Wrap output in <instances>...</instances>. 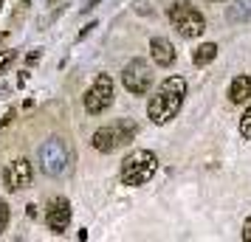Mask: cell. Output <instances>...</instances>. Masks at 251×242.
<instances>
[{
  "label": "cell",
  "mask_w": 251,
  "mask_h": 242,
  "mask_svg": "<svg viewBox=\"0 0 251 242\" xmlns=\"http://www.w3.org/2000/svg\"><path fill=\"white\" fill-rule=\"evenodd\" d=\"M183 99H186V79L183 76H167L161 82L158 93L147 104L150 121L152 124H170L172 118L181 113Z\"/></svg>",
  "instance_id": "1"
},
{
  "label": "cell",
  "mask_w": 251,
  "mask_h": 242,
  "mask_svg": "<svg viewBox=\"0 0 251 242\" xmlns=\"http://www.w3.org/2000/svg\"><path fill=\"white\" fill-rule=\"evenodd\" d=\"M155 172H158V158H155V152L133 150L125 161H122V172H119V177H122V183L125 186H133V189H136V186L147 183Z\"/></svg>",
  "instance_id": "2"
},
{
  "label": "cell",
  "mask_w": 251,
  "mask_h": 242,
  "mask_svg": "<svg viewBox=\"0 0 251 242\" xmlns=\"http://www.w3.org/2000/svg\"><path fill=\"white\" fill-rule=\"evenodd\" d=\"M170 23H172V28H175L181 37H186V40H195V37H201L206 31V17L198 12L195 6H189V0L172 3Z\"/></svg>",
  "instance_id": "3"
},
{
  "label": "cell",
  "mask_w": 251,
  "mask_h": 242,
  "mask_svg": "<svg viewBox=\"0 0 251 242\" xmlns=\"http://www.w3.org/2000/svg\"><path fill=\"white\" fill-rule=\"evenodd\" d=\"M133 138H136V124L130 118H122V121H116V127L96 130L91 144H93V150H99V152H113L116 147H125Z\"/></svg>",
  "instance_id": "4"
},
{
  "label": "cell",
  "mask_w": 251,
  "mask_h": 242,
  "mask_svg": "<svg viewBox=\"0 0 251 242\" xmlns=\"http://www.w3.org/2000/svg\"><path fill=\"white\" fill-rule=\"evenodd\" d=\"M71 163V152L65 147V141L62 138H48L43 147H40V169L51 177H59V175H65Z\"/></svg>",
  "instance_id": "5"
},
{
  "label": "cell",
  "mask_w": 251,
  "mask_h": 242,
  "mask_svg": "<svg viewBox=\"0 0 251 242\" xmlns=\"http://www.w3.org/2000/svg\"><path fill=\"white\" fill-rule=\"evenodd\" d=\"M122 85H125L133 96H144V93L152 88V68H150L141 57L130 59L125 65V70H122Z\"/></svg>",
  "instance_id": "6"
},
{
  "label": "cell",
  "mask_w": 251,
  "mask_h": 242,
  "mask_svg": "<svg viewBox=\"0 0 251 242\" xmlns=\"http://www.w3.org/2000/svg\"><path fill=\"white\" fill-rule=\"evenodd\" d=\"M110 104H113V79H110V73H99L85 93V110L91 115H99Z\"/></svg>",
  "instance_id": "7"
},
{
  "label": "cell",
  "mask_w": 251,
  "mask_h": 242,
  "mask_svg": "<svg viewBox=\"0 0 251 242\" xmlns=\"http://www.w3.org/2000/svg\"><path fill=\"white\" fill-rule=\"evenodd\" d=\"M31 180H34V166L25 158H17L9 163V169H6V189L9 192H20L25 186H31Z\"/></svg>",
  "instance_id": "8"
},
{
  "label": "cell",
  "mask_w": 251,
  "mask_h": 242,
  "mask_svg": "<svg viewBox=\"0 0 251 242\" xmlns=\"http://www.w3.org/2000/svg\"><path fill=\"white\" fill-rule=\"evenodd\" d=\"M71 203L65 197H54L51 203H48V228L54 231V234H65L71 225Z\"/></svg>",
  "instance_id": "9"
},
{
  "label": "cell",
  "mask_w": 251,
  "mask_h": 242,
  "mask_svg": "<svg viewBox=\"0 0 251 242\" xmlns=\"http://www.w3.org/2000/svg\"><path fill=\"white\" fill-rule=\"evenodd\" d=\"M150 54L155 59V65H161V68H172L175 65V45L167 37H152L150 40Z\"/></svg>",
  "instance_id": "10"
},
{
  "label": "cell",
  "mask_w": 251,
  "mask_h": 242,
  "mask_svg": "<svg viewBox=\"0 0 251 242\" xmlns=\"http://www.w3.org/2000/svg\"><path fill=\"white\" fill-rule=\"evenodd\" d=\"M249 96H251V76L237 73L228 85V99H231V104H243L249 102Z\"/></svg>",
  "instance_id": "11"
},
{
  "label": "cell",
  "mask_w": 251,
  "mask_h": 242,
  "mask_svg": "<svg viewBox=\"0 0 251 242\" xmlns=\"http://www.w3.org/2000/svg\"><path fill=\"white\" fill-rule=\"evenodd\" d=\"M215 57H217V45H215V43H203V45L195 48L192 62L198 65V68H206L209 62H215Z\"/></svg>",
  "instance_id": "12"
},
{
  "label": "cell",
  "mask_w": 251,
  "mask_h": 242,
  "mask_svg": "<svg viewBox=\"0 0 251 242\" xmlns=\"http://www.w3.org/2000/svg\"><path fill=\"white\" fill-rule=\"evenodd\" d=\"M240 135L246 141H251V107L243 113V118H240Z\"/></svg>",
  "instance_id": "13"
},
{
  "label": "cell",
  "mask_w": 251,
  "mask_h": 242,
  "mask_svg": "<svg viewBox=\"0 0 251 242\" xmlns=\"http://www.w3.org/2000/svg\"><path fill=\"white\" fill-rule=\"evenodd\" d=\"M14 59H17V51H0V73H6Z\"/></svg>",
  "instance_id": "14"
},
{
  "label": "cell",
  "mask_w": 251,
  "mask_h": 242,
  "mask_svg": "<svg viewBox=\"0 0 251 242\" xmlns=\"http://www.w3.org/2000/svg\"><path fill=\"white\" fill-rule=\"evenodd\" d=\"M9 217H12V211H9V203H3V200H0V234L9 228Z\"/></svg>",
  "instance_id": "15"
},
{
  "label": "cell",
  "mask_w": 251,
  "mask_h": 242,
  "mask_svg": "<svg viewBox=\"0 0 251 242\" xmlns=\"http://www.w3.org/2000/svg\"><path fill=\"white\" fill-rule=\"evenodd\" d=\"M243 242H251V217L243 222Z\"/></svg>",
  "instance_id": "16"
},
{
  "label": "cell",
  "mask_w": 251,
  "mask_h": 242,
  "mask_svg": "<svg viewBox=\"0 0 251 242\" xmlns=\"http://www.w3.org/2000/svg\"><path fill=\"white\" fill-rule=\"evenodd\" d=\"M12 121H14V110H9V113H6L3 118H0V127H9Z\"/></svg>",
  "instance_id": "17"
},
{
  "label": "cell",
  "mask_w": 251,
  "mask_h": 242,
  "mask_svg": "<svg viewBox=\"0 0 251 242\" xmlns=\"http://www.w3.org/2000/svg\"><path fill=\"white\" fill-rule=\"evenodd\" d=\"M93 28H96V20H93V23H88V25H82V31H79V40H82V37H88V34L93 31Z\"/></svg>",
  "instance_id": "18"
},
{
  "label": "cell",
  "mask_w": 251,
  "mask_h": 242,
  "mask_svg": "<svg viewBox=\"0 0 251 242\" xmlns=\"http://www.w3.org/2000/svg\"><path fill=\"white\" fill-rule=\"evenodd\" d=\"M25 62H28V65H37V62H40V51H31V54L25 57Z\"/></svg>",
  "instance_id": "19"
},
{
  "label": "cell",
  "mask_w": 251,
  "mask_h": 242,
  "mask_svg": "<svg viewBox=\"0 0 251 242\" xmlns=\"http://www.w3.org/2000/svg\"><path fill=\"white\" fill-rule=\"evenodd\" d=\"M25 82H28V70H23V73H20V79H17V85H25Z\"/></svg>",
  "instance_id": "20"
},
{
  "label": "cell",
  "mask_w": 251,
  "mask_h": 242,
  "mask_svg": "<svg viewBox=\"0 0 251 242\" xmlns=\"http://www.w3.org/2000/svg\"><path fill=\"white\" fill-rule=\"evenodd\" d=\"M96 3H99V0H88V3H85V9H93Z\"/></svg>",
  "instance_id": "21"
},
{
  "label": "cell",
  "mask_w": 251,
  "mask_h": 242,
  "mask_svg": "<svg viewBox=\"0 0 251 242\" xmlns=\"http://www.w3.org/2000/svg\"><path fill=\"white\" fill-rule=\"evenodd\" d=\"M46 3H48V6H57L59 0H46Z\"/></svg>",
  "instance_id": "22"
},
{
  "label": "cell",
  "mask_w": 251,
  "mask_h": 242,
  "mask_svg": "<svg viewBox=\"0 0 251 242\" xmlns=\"http://www.w3.org/2000/svg\"><path fill=\"white\" fill-rule=\"evenodd\" d=\"M3 3H6V0H0V12H3Z\"/></svg>",
  "instance_id": "23"
}]
</instances>
